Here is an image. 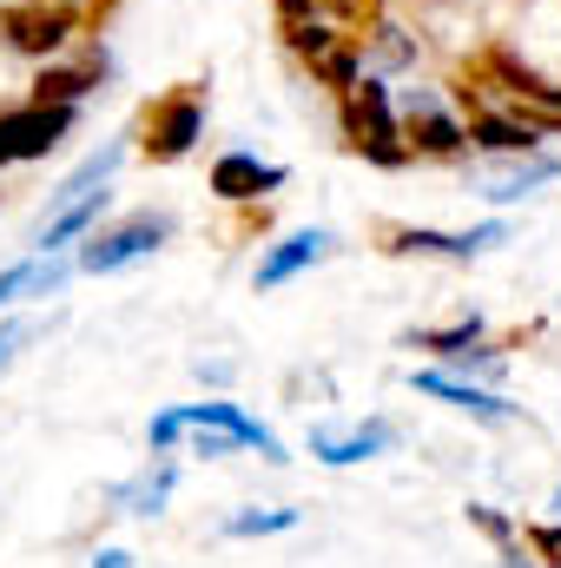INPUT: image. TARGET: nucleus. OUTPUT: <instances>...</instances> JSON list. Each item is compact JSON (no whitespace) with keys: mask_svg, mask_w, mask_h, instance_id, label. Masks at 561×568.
Masks as SVG:
<instances>
[{"mask_svg":"<svg viewBox=\"0 0 561 568\" xmlns=\"http://www.w3.org/2000/svg\"><path fill=\"white\" fill-rule=\"evenodd\" d=\"M344 140L370 165H410V140H404V120H397L384 73H364L357 87H344Z\"/></svg>","mask_w":561,"mask_h":568,"instance_id":"f257e3e1","label":"nucleus"},{"mask_svg":"<svg viewBox=\"0 0 561 568\" xmlns=\"http://www.w3.org/2000/svg\"><path fill=\"white\" fill-rule=\"evenodd\" d=\"M185 429H232L245 449H258V456L284 463V443H278V436H272L265 424H258V417H245L238 404H185V410H159V417H152V449L178 443Z\"/></svg>","mask_w":561,"mask_h":568,"instance_id":"f03ea898","label":"nucleus"},{"mask_svg":"<svg viewBox=\"0 0 561 568\" xmlns=\"http://www.w3.org/2000/svg\"><path fill=\"white\" fill-rule=\"evenodd\" d=\"M73 120H80V106H40V100L7 106V113H0V172L20 165V159L60 152V140L73 133Z\"/></svg>","mask_w":561,"mask_h":568,"instance_id":"7ed1b4c3","label":"nucleus"},{"mask_svg":"<svg viewBox=\"0 0 561 568\" xmlns=\"http://www.w3.org/2000/svg\"><path fill=\"white\" fill-rule=\"evenodd\" d=\"M198 140H205V100L198 93H172V100H152L145 106V159L152 165L185 159Z\"/></svg>","mask_w":561,"mask_h":568,"instance_id":"20e7f679","label":"nucleus"},{"mask_svg":"<svg viewBox=\"0 0 561 568\" xmlns=\"http://www.w3.org/2000/svg\"><path fill=\"white\" fill-rule=\"evenodd\" d=\"M397 120H404V140H410V159H456L462 145H469V126L436 100V93H404V106H397Z\"/></svg>","mask_w":561,"mask_h":568,"instance_id":"39448f33","label":"nucleus"},{"mask_svg":"<svg viewBox=\"0 0 561 568\" xmlns=\"http://www.w3.org/2000/svg\"><path fill=\"white\" fill-rule=\"evenodd\" d=\"M165 232H172V225H165L159 212H140V219H126V225H113V232H93L86 252H80V272H93V278L126 272L133 258H145V252L165 245Z\"/></svg>","mask_w":561,"mask_h":568,"instance_id":"423d86ee","label":"nucleus"},{"mask_svg":"<svg viewBox=\"0 0 561 568\" xmlns=\"http://www.w3.org/2000/svg\"><path fill=\"white\" fill-rule=\"evenodd\" d=\"M489 245H509V225L502 219H489L476 232H422V225L390 232V252H404V258H482Z\"/></svg>","mask_w":561,"mask_h":568,"instance_id":"0eeeda50","label":"nucleus"},{"mask_svg":"<svg viewBox=\"0 0 561 568\" xmlns=\"http://www.w3.org/2000/svg\"><path fill=\"white\" fill-rule=\"evenodd\" d=\"M0 33H7V47H13V53L47 60V53H60V47H67L73 13H67V7H13V13L0 20Z\"/></svg>","mask_w":561,"mask_h":568,"instance_id":"6e6552de","label":"nucleus"},{"mask_svg":"<svg viewBox=\"0 0 561 568\" xmlns=\"http://www.w3.org/2000/svg\"><path fill=\"white\" fill-rule=\"evenodd\" d=\"M390 443H397V429H390V424H357V429L310 424V456H317V463H337V469L370 463V456H384Z\"/></svg>","mask_w":561,"mask_h":568,"instance_id":"1a4fd4ad","label":"nucleus"},{"mask_svg":"<svg viewBox=\"0 0 561 568\" xmlns=\"http://www.w3.org/2000/svg\"><path fill=\"white\" fill-rule=\"evenodd\" d=\"M284 165H272V159H258V152H225L218 165H212V192L218 199H232V205H245V199H265V192H278Z\"/></svg>","mask_w":561,"mask_h":568,"instance_id":"9d476101","label":"nucleus"},{"mask_svg":"<svg viewBox=\"0 0 561 568\" xmlns=\"http://www.w3.org/2000/svg\"><path fill=\"white\" fill-rule=\"evenodd\" d=\"M106 205H113V192H106V185H93V192H80V199H67V205H60V212H53V219L40 225V239H33V252H40V258H53L60 245H73V239H86V232H93V225L106 219Z\"/></svg>","mask_w":561,"mask_h":568,"instance_id":"9b49d317","label":"nucleus"},{"mask_svg":"<svg viewBox=\"0 0 561 568\" xmlns=\"http://www.w3.org/2000/svg\"><path fill=\"white\" fill-rule=\"evenodd\" d=\"M324 252H330V232H317V225H310V232H290V239H278V245L258 258L252 284H258V291H278V284H290L297 272H310Z\"/></svg>","mask_w":561,"mask_h":568,"instance_id":"f8f14e48","label":"nucleus"},{"mask_svg":"<svg viewBox=\"0 0 561 568\" xmlns=\"http://www.w3.org/2000/svg\"><path fill=\"white\" fill-rule=\"evenodd\" d=\"M417 390L422 397H442L449 410H469L476 424H509V417H516V404H502L496 390H476V384H462V377H449V371H417Z\"/></svg>","mask_w":561,"mask_h":568,"instance_id":"ddd939ff","label":"nucleus"},{"mask_svg":"<svg viewBox=\"0 0 561 568\" xmlns=\"http://www.w3.org/2000/svg\"><path fill=\"white\" fill-rule=\"evenodd\" d=\"M549 179H561V159H549V152H522V159H509L502 172L482 179V199H489V205H516V199L542 192Z\"/></svg>","mask_w":561,"mask_h":568,"instance_id":"4468645a","label":"nucleus"},{"mask_svg":"<svg viewBox=\"0 0 561 568\" xmlns=\"http://www.w3.org/2000/svg\"><path fill=\"white\" fill-rule=\"evenodd\" d=\"M469 145L496 152V159H522V152H542V133L516 113H476L469 120Z\"/></svg>","mask_w":561,"mask_h":568,"instance_id":"2eb2a0df","label":"nucleus"},{"mask_svg":"<svg viewBox=\"0 0 561 568\" xmlns=\"http://www.w3.org/2000/svg\"><path fill=\"white\" fill-rule=\"evenodd\" d=\"M67 284V265L60 258H27V265H13V272H0V304H13V297H53Z\"/></svg>","mask_w":561,"mask_h":568,"instance_id":"dca6fc26","label":"nucleus"},{"mask_svg":"<svg viewBox=\"0 0 561 568\" xmlns=\"http://www.w3.org/2000/svg\"><path fill=\"white\" fill-rule=\"evenodd\" d=\"M86 93H93V67H40V80H33L40 106H80Z\"/></svg>","mask_w":561,"mask_h":568,"instance_id":"f3484780","label":"nucleus"},{"mask_svg":"<svg viewBox=\"0 0 561 568\" xmlns=\"http://www.w3.org/2000/svg\"><path fill=\"white\" fill-rule=\"evenodd\" d=\"M370 40V53H364V73H397V67H417V40L404 33V27H377V33H364Z\"/></svg>","mask_w":561,"mask_h":568,"instance_id":"a211bd4d","label":"nucleus"},{"mask_svg":"<svg viewBox=\"0 0 561 568\" xmlns=\"http://www.w3.org/2000/svg\"><path fill=\"white\" fill-rule=\"evenodd\" d=\"M120 159H126V145H100V152H93V159H80V165H73V172H67V179H60V192H53V212H60V205H67V199H80V192H93V185H106V179H113V165H120Z\"/></svg>","mask_w":561,"mask_h":568,"instance_id":"6ab92c4d","label":"nucleus"},{"mask_svg":"<svg viewBox=\"0 0 561 568\" xmlns=\"http://www.w3.org/2000/svg\"><path fill=\"white\" fill-rule=\"evenodd\" d=\"M172 483H178V469H172V463H159V469H145L140 483H126V489H120V503H126L133 516H159V509H165V496H172Z\"/></svg>","mask_w":561,"mask_h":568,"instance_id":"aec40b11","label":"nucleus"},{"mask_svg":"<svg viewBox=\"0 0 561 568\" xmlns=\"http://www.w3.org/2000/svg\"><path fill=\"white\" fill-rule=\"evenodd\" d=\"M310 67H317V80H324V87H337V93L364 80V53H357L350 40H337V47H330V53H317Z\"/></svg>","mask_w":561,"mask_h":568,"instance_id":"412c9836","label":"nucleus"},{"mask_svg":"<svg viewBox=\"0 0 561 568\" xmlns=\"http://www.w3.org/2000/svg\"><path fill=\"white\" fill-rule=\"evenodd\" d=\"M337 40H344V33H337V27H330L324 13H317V20H290V27H284V47H290V53H304V60L330 53Z\"/></svg>","mask_w":561,"mask_h":568,"instance_id":"4be33fe9","label":"nucleus"},{"mask_svg":"<svg viewBox=\"0 0 561 568\" xmlns=\"http://www.w3.org/2000/svg\"><path fill=\"white\" fill-rule=\"evenodd\" d=\"M225 529L232 536H284V529H297V509H238Z\"/></svg>","mask_w":561,"mask_h":568,"instance_id":"5701e85b","label":"nucleus"},{"mask_svg":"<svg viewBox=\"0 0 561 568\" xmlns=\"http://www.w3.org/2000/svg\"><path fill=\"white\" fill-rule=\"evenodd\" d=\"M469 523H476V529H482V536H489V542L502 549V562H509V556H522V549H516V529H509V523H502L496 509H469Z\"/></svg>","mask_w":561,"mask_h":568,"instance_id":"b1692460","label":"nucleus"},{"mask_svg":"<svg viewBox=\"0 0 561 568\" xmlns=\"http://www.w3.org/2000/svg\"><path fill=\"white\" fill-rule=\"evenodd\" d=\"M476 331H482V317H462L456 331H429V337H417V344H422V351H442V357H449V351L476 344Z\"/></svg>","mask_w":561,"mask_h":568,"instance_id":"393cba45","label":"nucleus"},{"mask_svg":"<svg viewBox=\"0 0 561 568\" xmlns=\"http://www.w3.org/2000/svg\"><path fill=\"white\" fill-rule=\"evenodd\" d=\"M27 337H33V324H27V317H7V324H0V371L13 364V351H20Z\"/></svg>","mask_w":561,"mask_h":568,"instance_id":"a878e982","label":"nucleus"},{"mask_svg":"<svg viewBox=\"0 0 561 568\" xmlns=\"http://www.w3.org/2000/svg\"><path fill=\"white\" fill-rule=\"evenodd\" d=\"M232 449H245L232 429H198V456H205V463H212V456H232Z\"/></svg>","mask_w":561,"mask_h":568,"instance_id":"bb28decb","label":"nucleus"},{"mask_svg":"<svg viewBox=\"0 0 561 568\" xmlns=\"http://www.w3.org/2000/svg\"><path fill=\"white\" fill-rule=\"evenodd\" d=\"M522 542H529V549H536L542 562H555V568H561V529H529Z\"/></svg>","mask_w":561,"mask_h":568,"instance_id":"cd10ccee","label":"nucleus"},{"mask_svg":"<svg viewBox=\"0 0 561 568\" xmlns=\"http://www.w3.org/2000/svg\"><path fill=\"white\" fill-rule=\"evenodd\" d=\"M324 13V0H278V20L290 27V20H317Z\"/></svg>","mask_w":561,"mask_h":568,"instance_id":"c85d7f7f","label":"nucleus"},{"mask_svg":"<svg viewBox=\"0 0 561 568\" xmlns=\"http://www.w3.org/2000/svg\"><path fill=\"white\" fill-rule=\"evenodd\" d=\"M93 568H133V556H126V549H100V556H93Z\"/></svg>","mask_w":561,"mask_h":568,"instance_id":"c756f323","label":"nucleus"},{"mask_svg":"<svg viewBox=\"0 0 561 568\" xmlns=\"http://www.w3.org/2000/svg\"><path fill=\"white\" fill-rule=\"evenodd\" d=\"M509 568H529V556H509Z\"/></svg>","mask_w":561,"mask_h":568,"instance_id":"7c9ffc66","label":"nucleus"},{"mask_svg":"<svg viewBox=\"0 0 561 568\" xmlns=\"http://www.w3.org/2000/svg\"><path fill=\"white\" fill-rule=\"evenodd\" d=\"M555 516H561V489H555Z\"/></svg>","mask_w":561,"mask_h":568,"instance_id":"2f4dec72","label":"nucleus"}]
</instances>
